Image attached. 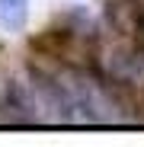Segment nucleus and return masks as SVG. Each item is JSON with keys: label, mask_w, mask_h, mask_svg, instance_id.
<instances>
[{"label": "nucleus", "mask_w": 144, "mask_h": 147, "mask_svg": "<svg viewBox=\"0 0 144 147\" xmlns=\"http://www.w3.org/2000/svg\"><path fill=\"white\" fill-rule=\"evenodd\" d=\"M29 19V0H0V26L7 32H19Z\"/></svg>", "instance_id": "f257e3e1"}, {"label": "nucleus", "mask_w": 144, "mask_h": 147, "mask_svg": "<svg viewBox=\"0 0 144 147\" xmlns=\"http://www.w3.org/2000/svg\"><path fill=\"white\" fill-rule=\"evenodd\" d=\"M128 3L135 7V13H138V19H141V16H144V0H128Z\"/></svg>", "instance_id": "f03ea898"}]
</instances>
